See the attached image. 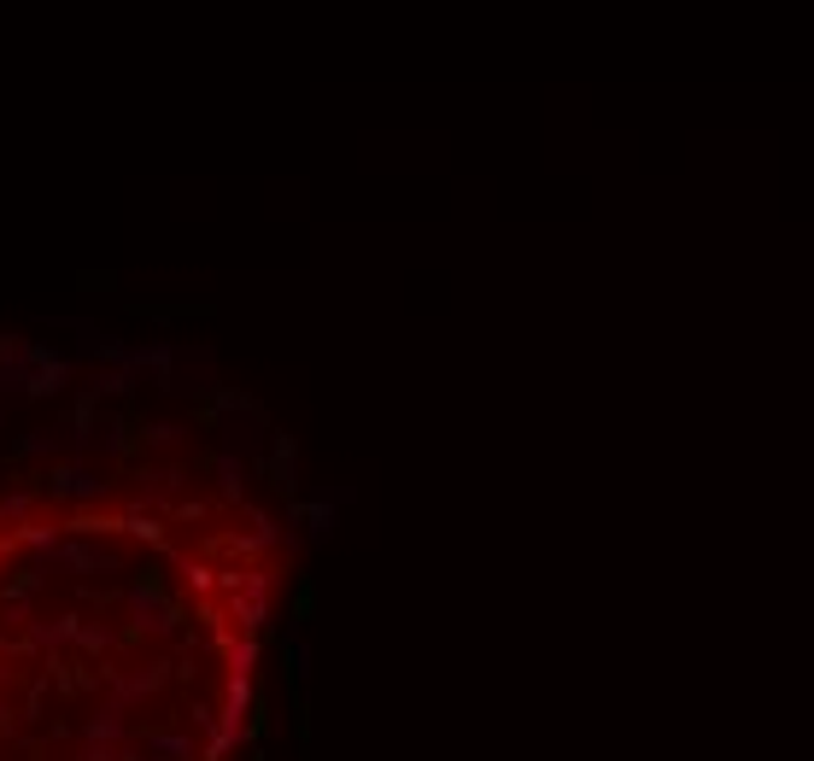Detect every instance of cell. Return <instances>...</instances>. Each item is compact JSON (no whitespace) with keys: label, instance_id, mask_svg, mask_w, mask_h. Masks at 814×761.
<instances>
[{"label":"cell","instance_id":"277c9868","mask_svg":"<svg viewBox=\"0 0 814 761\" xmlns=\"http://www.w3.org/2000/svg\"><path fill=\"white\" fill-rule=\"evenodd\" d=\"M264 475H270V486H276L282 498H294V493H299V446H294V434H270Z\"/></svg>","mask_w":814,"mask_h":761},{"label":"cell","instance_id":"8fae6325","mask_svg":"<svg viewBox=\"0 0 814 761\" xmlns=\"http://www.w3.org/2000/svg\"><path fill=\"white\" fill-rule=\"evenodd\" d=\"M47 691H54V680H47V673H36V680H30V691H24V715H30V720H42Z\"/></svg>","mask_w":814,"mask_h":761},{"label":"cell","instance_id":"5bb4252c","mask_svg":"<svg viewBox=\"0 0 814 761\" xmlns=\"http://www.w3.org/2000/svg\"><path fill=\"white\" fill-rule=\"evenodd\" d=\"M77 761H124V750H117V743H82Z\"/></svg>","mask_w":814,"mask_h":761},{"label":"cell","instance_id":"4fadbf2b","mask_svg":"<svg viewBox=\"0 0 814 761\" xmlns=\"http://www.w3.org/2000/svg\"><path fill=\"white\" fill-rule=\"evenodd\" d=\"M176 422H141V439H147V446H176Z\"/></svg>","mask_w":814,"mask_h":761},{"label":"cell","instance_id":"8992f818","mask_svg":"<svg viewBox=\"0 0 814 761\" xmlns=\"http://www.w3.org/2000/svg\"><path fill=\"white\" fill-rule=\"evenodd\" d=\"M65 439H71V428H65V422H54V428H30V434L12 439V457H54V463H59Z\"/></svg>","mask_w":814,"mask_h":761},{"label":"cell","instance_id":"7c38bea8","mask_svg":"<svg viewBox=\"0 0 814 761\" xmlns=\"http://www.w3.org/2000/svg\"><path fill=\"white\" fill-rule=\"evenodd\" d=\"M77 650H89V656H106V650H112V633H106V627H94V621H89V627H82V638H77Z\"/></svg>","mask_w":814,"mask_h":761},{"label":"cell","instance_id":"52a82bcc","mask_svg":"<svg viewBox=\"0 0 814 761\" xmlns=\"http://www.w3.org/2000/svg\"><path fill=\"white\" fill-rule=\"evenodd\" d=\"M124 738H129V720H124V708H117V703H106L100 715L82 720V743H124Z\"/></svg>","mask_w":814,"mask_h":761},{"label":"cell","instance_id":"d6986e66","mask_svg":"<svg viewBox=\"0 0 814 761\" xmlns=\"http://www.w3.org/2000/svg\"><path fill=\"white\" fill-rule=\"evenodd\" d=\"M0 428H7V404H0Z\"/></svg>","mask_w":814,"mask_h":761},{"label":"cell","instance_id":"7a4b0ae2","mask_svg":"<svg viewBox=\"0 0 814 761\" xmlns=\"http://www.w3.org/2000/svg\"><path fill=\"white\" fill-rule=\"evenodd\" d=\"M112 481H100L89 463H54L42 475V498L47 504H106Z\"/></svg>","mask_w":814,"mask_h":761},{"label":"cell","instance_id":"9c48e42d","mask_svg":"<svg viewBox=\"0 0 814 761\" xmlns=\"http://www.w3.org/2000/svg\"><path fill=\"white\" fill-rule=\"evenodd\" d=\"M12 539H19V545H30V556H36V551H59L65 528H54V521H36V516H30V521H19V533H12Z\"/></svg>","mask_w":814,"mask_h":761},{"label":"cell","instance_id":"9a60e30c","mask_svg":"<svg viewBox=\"0 0 814 761\" xmlns=\"http://www.w3.org/2000/svg\"><path fill=\"white\" fill-rule=\"evenodd\" d=\"M0 738H19V708L0 697Z\"/></svg>","mask_w":814,"mask_h":761},{"label":"cell","instance_id":"ba28073f","mask_svg":"<svg viewBox=\"0 0 814 761\" xmlns=\"http://www.w3.org/2000/svg\"><path fill=\"white\" fill-rule=\"evenodd\" d=\"M147 761H194V738H182V733H147Z\"/></svg>","mask_w":814,"mask_h":761},{"label":"cell","instance_id":"6da1fadb","mask_svg":"<svg viewBox=\"0 0 814 761\" xmlns=\"http://www.w3.org/2000/svg\"><path fill=\"white\" fill-rule=\"evenodd\" d=\"M124 603H129V621H135V633H152V638H171L176 627H182V609L171 603V591H164V580L152 568H141L129 580V591H124Z\"/></svg>","mask_w":814,"mask_h":761},{"label":"cell","instance_id":"3957f363","mask_svg":"<svg viewBox=\"0 0 814 761\" xmlns=\"http://www.w3.org/2000/svg\"><path fill=\"white\" fill-rule=\"evenodd\" d=\"M36 563L47 574H124L117 551L94 545V539H59V551H36Z\"/></svg>","mask_w":814,"mask_h":761},{"label":"cell","instance_id":"2e32d148","mask_svg":"<svg viewBox=\"0 0 814 761\" xmlns=\"http://www.w3.org/2000/svg\"><path fill=\"white\" fill-rule=\"evenodd\" d=\"M0 656H7V662H12V656H30L24 645H12V638H7V621H0Z\"/></svg>","mask_w":814,"mask_h":761},{"label":"cell","instance_id":"30bf717a","mask_svg":"<svg viewBox=\"0 0 814 761\" xmlns=\"http://www.w3.org/2000/svg\"><path fill=\"white\" fill-rule=\"evenodd\" d=\"M217 486H223V498H241V451L217 457Z\"/></svg>","mask_w":814,"mask_h":761},{"label":"cell","instance_id":"ac0fdd59","mask_svg":"<svg viewBox=\"0 0 814 761\" xmlns=\"http://www.w3.org/2000/svg\"><path fill=\"white\" fill-rule=\"evenodd\" d=\"M12 545H19V539H0V556H12Z\"/></svg>","mask_w":814,"mask_h":761},{"label":"cell","instance_id":"e0dca14e","mask_svg":"<svg viewBox=\"0 0 814 761\" xmlns=\"http://www.w3.org/2000/svg\"><path fill=\"white\" fill-rule=\"evenodd\" d=\"M12 680H19V668H7V656H0V691H7Z\"/></svg>","mask_w":814,"mask_h":761},{"label":"cell","instance_id":"5b68a950","mask_svg":"<svg viewBox=\"0 0 814 761\" xmlns=\"http://www.w3.org/2000/svg\"><path fill=\"white\" fill-rule=\"evenodd\" d=\"M94 451H106V457H129V451H135V422H129L124 411H100Z\"/></svg>","mask_w":814,"mask_h":761}]
</instances>
